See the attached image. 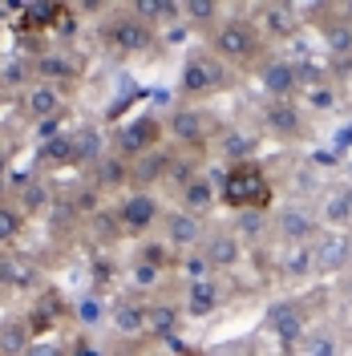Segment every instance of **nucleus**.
Here are the masks:
<instances>
[{"label": "nucleus", "instance_id": "1", "mask_svg": "<svg viewBox=\"0 0 352 356\" xmlns=\"http://www.w3.org/2000/svg\"><path fill=\"white\" fill-rule=\"evenodd\" d=\"M207 49L219 57L223 65H231L235 73H255L271 57V44L264 41V33L255 29L251 17H223L211 33H207Z\"/></svg>", "mask_w": 352, "mask_h": 356}, {"label": "nucleus", "instance_id": "2", "mask_svg": "<svg viewBox=\"0 0 352 356\" xmlns=\"http://www.w3.org/2000/svg\"><path fill=\"white\" fill-rule=\"evenodd\" d=\"M219 178V207L227 211H271L275 207V186L267 175L264 162H239V166H227Z\"/></svg>", "mask_w": 352, "mask_h": 356}, {"label": "nucleus", "instance_id": "3", "mask_svg": "<svg viewBox=\"0 0 352 356\" xmlns=\"http://www.w3.org/2000/svg\"><path fill=\"white\" fill-rule=\"evenodd\" d=\"M239 86V73L231 65H223L219 57L202 44V49H191L186 61H182V73H178V102H195L202 106L207 97H219L227 89Z\"/></svg>", "mask_w": 352, "mask_h": 356}, {"label": "nucleus", "instance_id": "4", "mask_svg": "<svg viewBox=\"0 0 352 356\" xmlns=\"http://www.w3.org/2000/svg\"><path fill=\"white\" fill-rule=\"evenodd\" d=\"M97 41L113 57H150L158 49V29H150L130 4H118V8H110V17L97 24Z\"/></svg>", "mask_w": 352, "mask_h": 356}, {"label": "nucleus", "instance_id": "5", "mask_svg": "<svg viewBox=\"0 0 352 356\" xmlns=\"http://www.w3.org/2000/svg\"><path fill=\"white\" fill-rule=\"evenodd\" d=\"M166 122V142L178 150H198V154H211L215 138H219L223 122L215 118V110L195 106V102H175L170 110L162 113Z\"/></svg>", "mask_w": 352, "mask_h": 356}, {"label": "nucleus", "instance_id": "6", "mask_svg": "<svg viewBox=\"0 0 352 356\" xmlns=\"http://www.w3.org/2000/svg\"><path fill=\"white\" fill-rule=\"evenodd\" d=\"M255 130L280 146H300L312 138V113L300 106V97H264L255 110Z\"/></svg>", "mask_w": 352, "mask_h": 356}, {"label": "nucleus", "instance_id": "7", "mask_svg": "<svg viewBox=\"0 0 352 356\" xmlns=\"http://www.w3.org/2000/svg\"><path fill=\"white\" fill-rule=\"evenodd\" d=\"M113 219H118V231L122 239H150L158 231V222L166 215V202L158 199V191H142V186H130L126 195H118L110 202Z\"/></svg>", "mask_w": 352, "mask_h": 356}, {"label": "nucleus", "instance_id": "8", "mask_svg": "<svg viewBox=\"0 0 352 356\" xmlns=\"http://www.w3.org/2000/svg\"><path fill=\"white\" fill-rule=\"evenodd\" d=\"M29 69H33V81H45V86L69 89L86 77V57L73 49L69 41L61 44H45L29 57Z\"/></svg>", "mask_w": 352, "mask_h": 356}, {"label": "nucleus", "instance_id": "9", "mask_svg": "<svg viewBox=\"0 0 352 356\" xmlns=\"http://www.w3.org/2000/svg\"><path fill=\"white\" fill-rule=\"evenodd\" d=\"M320 215L308 202H280L271 207V247H312L320 235Z\"/></svg>", "mask_w": 352, "mask_h": 356}, {"label": "nucleus", "instance_id": "10", "mask_svg": "<svg viewBox=\"0 0 352 356\" xmlns=\"http://www.w3.org/2000/svg\"><path fill=\"white\" fill-rule=\"evenodd\" d=\"M110 328L118 336V344H126V353L138 344H154L150 340V296L122 291L110 304Z\"/></svg>", "mask_w": 352, "mask_h": 356}, {"label": "nucleus", "instance_id": "11", "mask_svg": "<svg viewBox=\"0 0 352 356\" xmlns=\"http://www.w3.org/2000/svg\"><path fill=\"white\" fill-rule=\"evenodd\" d=\"M162 146H170L166 142V122H162V113H134L126 126H118V134L110 138V150H118L122 158H142L150 154V150H162Z\"/></svg>", "mask_w": 352, "mask_h": 356}, {"label": "nucleus", "instance_id": "12", "mask_svg": "<svg viewBox=\"0 0 352 356\" xmlns=\"http://www.w3.org/2000/svg\"><path fill=\"white\" fill-rule=\"evenodd\" d=\"M255 29L264 33L267 44H287L300 37L304 29V4H291V0H267V4H255L247 8Z\"/></svg>", "mask_w": 352, "mask_h": 356}, {"label": "nucleus", "instance_id": "13", "mask_svg": "<svg viewBox=\"0 0 352 356\" xmlns=\"http://www.w3.org/2000/svg\"><path fill=\"white\" fill-rule=\"evenodd\" d=\"M227 300H231V291H227V280L223 275L186 280L178 288V308H182L186 320H211V316H219L227 308Z\"/></svg>", "mask_w": 352, "mask_h": 356}, {"label": "nucleus", "instance_id": "14", "mask_svg": "<svg viewBox=\"0 0 352 356\" xmlns=\"http://www.w3.org/2000/svg\"><path fill=\"white\" fill-rule=\"evenodd\" d=\"M198 251H202V259L211 264V271L223 275V280H227V275H235V271L247 264V255H251V247L231 231V222H223V227H219V222H211V231H207V239H202Z\"/></svg>", "mask_w": 352, "mask_h": 356}, {"label": "nucleus", "instance_id": "15", "mask_svg": "<svg viewBox=\"0 0 352 356\" xmlns=\"http://www.w3.org/2000/svg\"><path fill=\"white\" fill-rule=\"evenodd\" d=\"M207 231H211V222L207 219H195L191 211L166 207V215H162V222H158L154 235H158V243H166L178 259H182V255H195L198 247H202Z\"/></svg>", "mask_w": 352, "mask_h": 356}, {"label": "nucleus", "instance_id": "16", "mask_svg": "<svg viewBox=\"0 0 352 356\" xmlns=\"http://www.w3.org/2000/svg\"><path fill=\"white\" fill-rule=\"evenodd\" d=\"M45 288V264L37 255H29L21 247L0 251V291L13 296H37Z\"/></svg>", "mask_w": 352, "mask_h": 356}, {"label": "nucleus", "instance_id": "17", "mask_svg": "<svg viewBox=\"0 0 352 356\" xmlns=\"http://www.w3.org/2000/svg\"><path fill=\"white\" fill-rule=\"evenodd\" d=\"M259 138L264 134L255 130V126H243V122H231V126H223L219 138H215V146H211V154L223 162V170L227 166H239V162H259Z\"/></svg>", "mask_w": 352, "mask_h": 356}, {"label": "nucleus", "instance_id": "18", "mask_svg": "<svg viewBox=\"0 0 352 356\" xmlns=\"http://www.w3.org/2000/svg\"><path fill=\"white\" fill-rule=\"evenodd\" d=\"M8 199L24 211V219H41V215H53V207H57L61 195H57L53 182L37 170V175H24V178H13V182H8Z\"/></svg>", "mask_w": 352, "mask_h": 356}, {"label": "nucleus", "instance_id": "19", "mask_svg": "<svg viewBox=\"0 0 352 356\" xmlns=\"http://www.w3.org/2000/svg\"><path fill=\"white\" fill-rule=\"evenodd\" d=\"M255 77L264 86V97H300V89H304L300 65L287 53H280V49H271V57L255 69Z\"/></svg>", "mask_w": 352, "mask_h": 356}, {"label": "nucleus", "instance_id": "20", "mask_svg": "<svg viewBox=\"0 0 352 356\" xmlns=\"http://www.w3.org/2000/svg\"><path fill=\"white\" fill-rule=\"evenodd\" d=\"M267 328L280 336V348H284V353H300L304 340H308V332H312L308 312H304L300 300H284V304H275L271 316H267Z\"/></svg>", "mask_w": 352, "mask_h": 356}, {"label": "nucleus", "instance_id": "21", "mask_svg": "<svg viewBox=\"0 0 352 356\" xmlns=\"http://www.w3.org/2000/svg\"><path fill=\"white\" fill-rule=\"evenodd\" d=\"M267 255V271L280 284H304L316 275V255L312 247H264Z\"/></svg>", "mask_w": 352, "mask_h": 356}, {"label": "nucleus", "instance_id": "22", "mask_svg": "<svg viewBox=\"0 0 352 356\" xmlns=\"http://www.w3.org/2000/svg\"><path fill=\"white\" fill-rule=\"evenodd\" d=\"M175 207L178 211H191L195 219H215V211H219V178L211 175V170H202L198 178H191L182 191L175 195Z\"/></svg>", "mask_w": 352, "mask_h": 356}, {"label": "nucleus", "instance_id": "23", "mask_svg": "<svg viewBox=\"0 0 352 356\" xmlns=\"http://www.w3.org/2000/svg\"><path fill=\"white\" fill-rule=\"evenodd\" d=\"M86 182L97 195H113V199L126 195V191H130V158H122L118 150H106V154L89 166Z\"/></svg>", "mask_w": 352, "mask_h": 356}, {"label": "nucleus", "instance_id": "24", "mask_svg": "<svg viewBox=\"0 0 352 356\" xmlns=\"http://www.w3.org/2000/svg\"><path fill=\"white\" fill-rule=\"evenodd\" d=\"M312 255H316V275H340L352 264V235L320 231L316 243H312Z\"/></svg>", "mask_w": 352, "mask_h": 356}, {"label": "nucleus", "instance_id": "25", "mask_svg": "<svg viewBox=\"0 0 352 356\" xmlns=\"http://www.w3.org/2000/svg\"><path fill=\"white\" fill-rule=\"evenodd\" d=\"M21 113H24V122H57L65 113V89L33 81L21 93Z\"/></svg>", "mask_w": 352, "mask_h": 356}, {"label": "nucleus", "instance_id": "26", "mask_svg": "<svg viewBox=\"0 0 352 356\" xmlns=\"http://www.w3.org/2000/svg\"><path fill=\"white\" fill-rule=\"evenodd\" d=\"M65 316H69L65 300H61L53 288H41L37 296H33L29 312H24V320H29L33 336H57V332H61V320H65Z\"/></svg>", "mask_w": 352, "mask_h": 356}, {"label": "nucleus", "instance_id": "27", "mask_svg": "<svg viewBox=\"0 0 352 356\" xmlns=\"http://www.w3.org/2000/svg\"><path fill=\"white\" fill-rule=\"evenodd\" d=\"M316 215H320V227L324 231H352V186H332L324 191V199L316 207Z\"/></svg>", "mask_w": 352, "mask_h": 356}, {"label": "nucleus", "instance_id": "28", "mask_svg": "<svg viewBox=\"0 0 352 356\" xmlns=\"http://www.w3.org/2000/svg\"><path fill=\"white\" fill-rule=\"evenodd\" d=\"M170 158H175V146H162V150H150V154L134 158L130 162V186H142V191H154L166 182V170H170Z\"/></svg>", "mask_w": 352, "mask_h": 356}, {"label": "nucleus", "instance_id": "29", "mask_svg": "<svg viewBox=\"0 0 352 356\" xmlns=\"http://www.w3.org/2000/svg\"><path fill=\"white\" fill-rule=\"evenodd\" d=\"M182 320H186V316L178 308V296H158V291L150 296V340H158V344L175 340Z\"/></svg>", "mask_w": 352, "mask_h": 356}, {"label": "nucleus", "instance_id": "30", "mask_svg": "<svg viewBox=\"0 0 352 356\" xmlns=\"http://www.w3.org/2000/svg\"><path fill=\"white\" fill-rule=\"evenodd\" d=\"M33 340H37V336H33V328H29L24 316L0 320V356H24V348H29Z\"/></svg>", "mask_w": 352, "mask_h": 356}, {"label": "nucleus", "instance_id": "31", "mask_svg": "<svg viewBox=\"0 0 352 356\" xmlns=\"http://www.w3.org/2000/svg\"><path fill=\"white\" fill-rule=\"evenodd\" d=\"M300 106H304L308 113H332L336 106H340V86H336L332 77L312 81V86L300 89Z\"/></svg>", "mask_w": 352, "mask_h": 356}, {"label": "nucleus", "instance_id": "32", "mask_svg": "<svg viewBox=\"0 0 352 356\" xmlns=\"http://www.w3.org/2000/svg\"><path fill=\"white\" fill-rule=\"evenodd\" d=\"M24 227H29L24 211L8 199V195H0V251H13V247L21 243Z\"/></svg>", "mask_w": 352, "mask_h": 356}, {"label": "nucleus", "instance_id": "33", "mask_svg": "<svg viewBox=\"0 0 352 356\" xmlns=\"http://www.w3.org/2000/svg\"><path fill=\"white\" fill-rule=\"evenodd\" d=\"M223 17H227V8L219 0H182V24H195L202 33H211Z\"/></svg>", "mask_w": 352, "mask_h": 356}, {"label": "nucleus", "instance_id": "34", "mask_svg": "<svg viewBox=\"0 0 352 356\" xmlns=\"http://www.w3.org/2000/svg\"><path fill=\"white\" fill-rule=\"evenodd\" d=\"M130 8L150 24V29H162V24L182 21V4H178V0H138V4H130Z\"/></svg>", "mask_w": 352, "mask_h": 356}, {"label": "nucleus", "instance_id": "35", "mask_svg": "<svg viewBox=\"0 0 352 356\" xmlns=\"http://www.w3.org/2000/svg\"><path fill=\"white\" fill-rule=\"evenodd\" d=\"M134 259H142V264L158 267V271H166V275H175V271H178V255H175L166 243H158V235L142 239V243H138V251H134Z\"/></svg>", "mask_w": 352, "mask_h": 356}, {"label": "nucleus", "instance_id": "36", "mask_svg": "<svg viewBox=\"0 0 352 356\" xmlns=\"http://www.w3.org/2000/svg\"><path fill=\"white\" fill-rule=\"evenodd\" d=\"M304 353H308V356H336V353H340L336 332H328V328H324V332H316V328H312L308 340H304Z\"/></svg>", "mask_w": 352, "mask_h": 356}, {"label": "nucleus", "instance_id": "37", "mask_svg": "<svg viewBox=\"0 0 352 356\" xmlns=\"http://www.w3.org/2000/svg\"><path fill=\"white\" fill-rule=\"evenodd\" d=\"M24 356H69V344L57 340V336H37V340L24 348Z\"/></svg>", "mask_w": 352, "mask_h": 356}, {"label": "nucleus", "instance_id": "38", "mask_svg": "<svg viewBox=\"0 0 352 356\" xmlns=\"http://www.w3.org/2000/svg\"><path fill=\"white\" fill-rule=\"evenodd\" d=\"M8 182H13V158L8 150H0V191H8Z\"/></svg>", "mask_w": 352, "mask_h": 356}, {"label": "nucleus", "instance_id": "39", "mask_svg": "<svg viewBox=\"0 0 352 356\" xmlns=\"http://www.w3.org/2000/svg\"><path fill=\"white\" fill-rule=\"evenodd\" d=\"M126 356H170L162 344H138V348H130Z\"/></svg>", "mask_w": 352, "mask_h": 356}, {"label": "nucleus", "instance_id": "40", "mask_svg": "<svg viewBox=\"0 0 352 356\" xmlns=\"http://www.w3.org/2000/svg\"><path fill=\"white\" fill-rule=\"evenodd\" d=\"M336 8H340V17H344V21L352 24V0H344V4H336Z\"/></svg>", "mask_w": 352, "mask_h": 356}, {"label": "nucleus", "instance_id": "41", "mask_svg": "<svg viewBox=\"0 0 352 356\" xmlns=\"http://www.w3.org/2000/svg\"><path fill=\"white\" fill-rule=\"evenodd\" d=\"M207 356H247L243 348H223V353H207Z\"/></svg>", "mask_w": 352, "mask_h": 356}]
</instances>
